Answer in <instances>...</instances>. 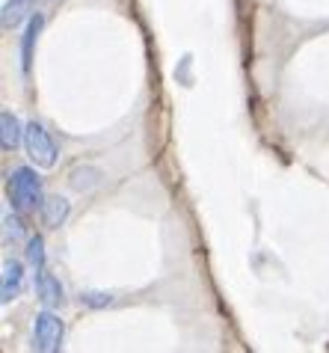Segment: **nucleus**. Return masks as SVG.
<instances>
[{
    "instance_id": "3",
    "label": "nucleus",
    "mask_w": 329,
    "mask_h": 353,
    "mask_svg": "<svg viewBox=\"0 0 329 353\" xmlns=\"http://www.w3.org/2000/svg\"><path fill=\"white\" fill-rule=\"evenodd\" d=\"M24 149H27V158L33 161V166L39 170H51L56 163V145L39 122H30L24 128Z\"/></svg>"
},
{
    "instance_id": "5",
    "label": "nucleus",
    "mask_w": 329,
    "mask_h": 353,
    "mask_svg": "<svg viewBox=\"0 0 329 353\" xmlns=\"http://www.w3.org/2000/svg\"><path fill=\"white\" fill-rule=\"evenodd\" d=\"M24 288V268L18 261H3V276H0V300L12 303Z\"/></svg>"
},
{
    "instance_id": "8",
    "label": "nucleus",
    "mask_w": 329,
    "mask_h": 353,
    "mask_svg": "<svg viewBox=\"0 0 329 353\" xmlns=\"http://www.w3.org/2000/svg\"><path fill=\"white\" fill-rule=\"evenodd\" d=\"M33 6L36 0H6L3 3V15H0V24L6 27H18L24 18H33Z\"/></svg>"
},
{
    "instance_id": "4",
    "label": "nucleus",
    "mask_w": 329,
    "mask_h": 353,
    "mask_svg": "<svg viewBox=\"0 0 329 353\" xmlns=\"http://www.w3.org/2000/svg\"><path fill=\"white\" fill-rule=\"evenodd\" d=\"M36 294H39V300L45 303V309H54V306H63V285H60V279L54 276V273H47L45 268L42 270H36Z\"/></svg>"
},
{
    "instance_id": "9",
    "label": "nucleus",
    "mask_w": 329,
    "mask_h": 353,
    "mask_svg": "<svg viewBox=\"0 0 329 353\" xmlns=\"http://www.w3.org/2000/svg\"><path fill=\"white\" fill-rule=\"evenodd\" d=\"M65 217H69V202L60 199V196H51V199H45V205H42V220H45V225H51V229H60V225L65 223Z\"/></svg>"
},
{
    "instance_id": "7",
    "label": "nucleus",
    "mask_w": 329,
    "mask_h": 353,
    "mask_svg": "<svg viewBox=\"0 0 329 353\" xmlns=\"http://www.w3.org/2000/svg\"><path fill=\"white\" fill-rule=\"evenodd\" d=\"M21 140H24L21 122H18L9 110H3L0 113V143H3V152H15Z\"/></svg>"
},
{
    "instance_id": "2",
    "label": "nucleus",
    "mask_w": 329,
    "mask_h": 353,
    "mask_svg": "<svg viewBox=\"0 0 329 353\" xmlns=\"http://www.w3.org/2000/svg\"><path fill=\"white\" fill-rule=\"evenodd\" d=\"M63 339H65V327L60 315H54L51 309L39 312L33 321V347L42 353H56L63 350Z\"/></svg>"
},
{
    "instance_id": "1",
    "label": "nucleus",
    "mask_w": 329,
    "mask_h": 353,
    "mask_svg": "<svg viewBox=\"0 0 329 353\" xmlns=\"http://www.w3.org/2000/svg\"><path fill=\"white\" fill-rule=\"evenodd\" d=\"M9 199H12V208L18 214H30L36 208L45 205V193H42V179L33 166H18V170L9 172Z\"/></svg>"
},
{
    "instance_id": "11",
    "label": "nucleus",
    "mask_w": 329,
    "mask_h": 353,
    "mask_svg": "<svg viewBox=\"0 0 329 353\" xmlns=\"http://www.w3.org/2000/svg\"><path fill=\"white\" fill-rule=\"evenodd\" d=\"M27 261H30L33 270H42L45 268V241L33 234L30 241H27Z\"/></svg>"
},
{
    "instance_id": "13",
    "label": "nucleus",
    "mask_w": 329,
    "mask_h": 353,
    "mask_svg": "<svg viewBox=\"0 0 329 353\" xmlns=\"http://www.w3.org/2000/svg\"><path fill=\"white\" fill-rule=\"evenodd\" d=\"M81 303H86V306H92V309H101V306H110L113 297H110V294H95V291H86V294H81Z\"/></svg>"
},
{
    "instance_id": "6",
    "label": "nucleus",
    "mask_w": 329,
    "mask_h": 353,
    "mask_svg": "<svg viewBox=\"0 0 329 353\" xmlns=\"http://www.w3.org/2000/svg\"><path fill=\"white\" fill-rule=\"evenodd\" d=\"M42 24H45V18L36 12V15L30 18V21H27V30H24V36H21V68H24V72H30L33 48H36L39 33H42Z\"/></svg>"
},
{
    "instance_id": "10",
    "label": "nucleus",
    "mask_w": 329,
    "mask_h": 353,
    "mask_svg": "<svg viewBox=\"0 0 329 353\" xmlns=\"http://www.w3.org/2000/svg\"><path fill=\"white\" fill-rule=\"evenodd\" d=\"M72 188L74 190H92V188H98L101 184V172L95 170V166H77V170H72Z\"/></svg>"
},
{
    "instance_id": "12",
    "label": "nucleus",
    "mask_w": 329,
    "mask_h": 353,
    "mask_svg": "<svg viewBox=\"0 0 329 353\" xmlns=\"http://www.w3.org/2000/svg\"><path fill=\"white\" fill-rule=\"evenodd\" d=\"M21 234H24L21 220L12 217V214H6L3 217V243H18L21 241Z\"/></svg>"
}]
</instances>
